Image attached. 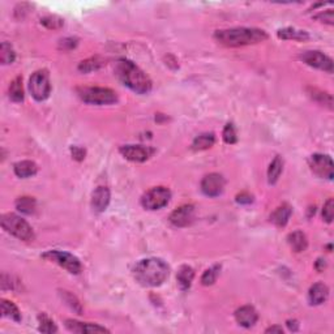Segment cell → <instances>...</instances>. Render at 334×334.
Listing matches in <instances>:
<instances>
[{"instance_id": "cell-1", "label": "cell", "mask_w": 334, "mask_h": 334, "mask_svg": "<svg viewBox=\"0 0 334 334\" xmlns=\"http://www.w3.org/2000/svg\"><path fill=\"white\" fill-rule=\"evenodd\" d=\"M170 274V268L163 260L150 257L140 260L133 268V277L145 288L161 286Z\"/></svg>"}, {"instance_id": "cell-2", "label": "cell", "mask_w": 334, "mask_h": 334, "mask_svg": "<svg viewBox=\"0 0 334 334\" xmlns=\"http://www.w3.org/2000/svg\"><path fill=\"white\" fill-rule=\"evenodd\" d=\"M115 74L124 85L128 86L135 93L148 94L152 90V80L149 79V76L128 59L117 60L115 65Z\"/></svg>"}, {"instance_id": "cell-3", "label": "cell", "mask_w": 334, "mask_h": 334, "mask_svg": "<svg viewBox=\"0 0 334 334\" xmlns=\"http://www.w3.org/2000/svg\"><path fill=\"white\" fill-rule=\"evenodd\" d=\"M214 38L226 47H242L267 41L268 34L257 28H231L217 30L214 33Z\"/></svg>"}, {"instance_id": "cell-4", "label": "cell", "mask_w": 334, "mask_h": 334, "mask_svg": "<svg viewBox=\"0 0 334 334\" xmlns=\"http://www.w3.org/2000/svg\"><path fill=\"white\" fill-rule=\"evenodd\" d=\"M2 227L8 234L13 235L20 241L29 242L34 239V231H33L32 226L15 213L4 214L2 217Z\"/></svg>"}, {"instance_id": "cell-5", "label": "cell", "mask_w": 334, "mask_h": 334, "mask_svg": "<svg viewBox=\"0 0 334 334\" xmlns=\"http://www.w3.org/2000/svg\"><path fill=\"white\" fill-rule=\"evenodd\" d=\"M77 94L85 103L89 105H112L117 102V96L112 89L100 86H84L77 88Z\"/></svg>"}, {"instance_id": "cell-6", "label": "cell", "mask_w": 334, "mask_h": 334, "mask_svg": "<svg viewBox=\"0 0 334 334\" xmlns=\"http://www.w3.org/2000/svg\"><path fill=\"white\" fill-rule=\"evenodd\" d=\"M29 90L32 93V97L38 102L46 101L50 97L51 84L50 75L47 69L35 70L29 80Z\"/></svg>"}, {"instance_id": "cell-7", "label": "cell", "mask_w": 334, "mask_h": 334, "mask_svg": "<svg viewBox=\"0 0 334 334\" xmlns=\"http://www.w3.org/2000/svg\"><path fill=\"white\" fill-rule=\"evenodd\" d=\"M42 258L47 261H51V263H55L59 267L64 268L65 270H68L72 274H79L82 270V265L80 263L79 258L76 256L70 255V253L64 252V251H47L42 255Z\"/></svg>"}, {"instance_id": "cell-8", "label": "cell", "mask_w": 334, "mask_h": 334, "mask_svg": "<svg viewBox=\"0 0 334 334\" xmlns=\"http://www.w3.org/2000/svg\"><path fill=\"white\" fill-rule=\"evenodd\" d=\"M171 199V192L166 187H154L144 194L141 204L148 210H158L166 206Z\"/></svg>"}, {"instance_id": "cell-9", "label": "cell", "mask_w": 334, "mask_h": 334, "mask_svg": "<svg viewBox=\"0 0 334 334\" xmlns=\"http://www.w3.org/2000/svg\"><path fill=\"white\" fill-rule=\"evenodd\" d=\"M309 166H311L312 173L316 174L319 178L328 179L331 180L334 176V167L333 161L326 154H314L309 159Z\"/></svg>"}, {"instance_id": "cell-10", "label": "cell", "mask_w": 334, "mask_h": 334, "mask_svg": "<svg viewBox=\"0 0 334 334\" xmlns=\"http://www.w3.org/2000/svg\"><path fill=\"white\" fill-rule=\"evenodd\" d=\"M300 60L309 67L333 74V60L321 51H305L300 55Z\"/></svg>"}, {"instance_id": "cell-11", "label": "cell", "mask_w": 334, "mask_h": 334, "mask_svg": "<svg viewBox=\"0 0 334 334\" xmlns=\"http://www.w3.org/2000/svg\"><path fill=\"white\" fill-rule=\"evenodd\" d=\"M225 178L221 174L213 173L206 175L205 178L202 179L201 182V190L202 194L206 195L209 197H217L225 189Z\"/></svg>"}, {"instance_id": "cell-12", "label": "cell", "mask_w": 334, "mask_h": 334, "mask_svg": "<svg viewBox=\"0 0 334 334\" xmlns=\"http://www.w3.org/2000/svg\"><path fill=\"white\" fill-rule=\"evenodd\" d=\"M119 152L128 161L145 162L154 153V149L149 147H141V145H124L119 149Z\"/></svg>"}, {"instance_id": "cell-13", "label": "cell", "mask_w": 334, "mask_h": 334, "mask_svg": "<svg viewBox=\"0 0 334 334\" xmlns=\"http://www.w3.org/2000/svg\"><path fill=\"white\" fill-rule=\"evenodd\" d=\"M195 220V206L194 205H183L175 209L170 216V222L175 227H185L189 226Z\"/></svg>"}, {"instance_id": "cell-14", "label": "cell", "mask_w": 334, "mask_h": 334, "mask_svg": "<svg viewBox=\"0 0 334 334\" xmlns=\"http://www.w3.org/2000/svg\"><path fill=\"white\" fill-rule=\"evenodd\" d=\"M65 328L72 333L79 334H96V333H110L109 329H106L105 326H101L98 324H90V323H80L76 320H65Z\"/></svg>"}, {"instance_id": "cell-15", "label": "cell", "mask_w": 334, "mask_h": 334, "mask_svg": "<svg viewBox=\"0 0 334 334\" xmlns=\"http://www.w3.org/2000/svg\"><path fill=\"white\" fill-rule=\"evenodd\" d=\"M235 320L244 328H252L258 320V315L252 305H243L235 311Z\"/></svg>"}, {"instance_id": "cell-16", "label": "cell", "mask_w": 334, "mask_h": 334, "mask_svg": "<svg viewBox=\"0 0 334 334\" xmlns=\"http://www.w3.org/2000/svg\"><path fill=\"white\" fill-rule=\"evenodd\" d=\"M110 189L107 187H98L91 195V208L97 213H102L110 204Z\"/></svg>"}, {"instance_id": "cell-17", "label": "cell", "mask_w": 334, "mask_h": 334, "mask_svg": "<svg viewBox=\"0 0 334 334\" xmlns=\"http://www.w3.org/2000/svg\"><path fill=\"white\" fill-rule=\"evenodd\" d=\"M329 296V289L323 282H317L312 284L309 291H308V299L312 305H320L326 302Z\"/></svg>"}, {"instance_id": "cell-18", "label": "cell", "mask_w": 334, "mask_h": 334, "mask_svg": "<svg viewBox=\"0 0 334 334\" xmlns=\"http://www.w3.org/2000/svg\"><path fill=\"white\" fill-rule=\"evenodd\" d=\"M291 214H293V208L289 204H282L270 214V222L274 223L277 227H284L288 225Z\"/></svg>"}, {"instance_id": "cell-19", "label": "cell", "mask_w": 334, "mask_h": 334, "mask_svg": "<svg viewBox=\"0 0 334 334\" xmlns=\"http://www.w3.org/2000/svg\"><path fill=\"white\" fill-rule=\"evenodd\" d=\"M195 278V270L188 265H183L178 270L176 274V282H178L179 289L182 291H187L192 284V281Z\"/></svg>"}, {"instance_id": "cell-20", "label": "cell", "mask_w": 334, "mask_h": 334, "mask_svg": "<svg viewBox=\"0 0 334 334\" xmlns=\"http://www.w3.org/2000/svg\"><path fill=\"white\" fill-rule=\"evenodd\" d=\"M288 242L290 244L291 249L295 251V252H304L308 247V241L307 236L303 231H294L291 234H289Z\"/></svg>"}, {"instance_id": "cell-21", "label": "cell", "mask_w": 334, "mask_h": 334, "mask_svg": "<svg viewBox=\"0 0 334 334\" xmlns=\"http://www.w3.org/2000/svg\"><path fill=\"white\" fill-rule=\"evenodd\" d=\"M13 170H15V174L18 178H30V176L37 174L38 167L32 161H20L15 163Z\"/></svg>"}, {"instance_id": "cell-22", "label": "cell", "mask_w": 334, "mask_h": 334, "mask_svg": "<svg viewBox=\"0 0 334 334\" xmlns=\"http://www.w3.org/2000/svg\"><path fill=\"white\" fill-rule=\"evenodd\" d=\"M278 38L281 39H294V41H307L309 38L305 30H298L294 28H283V29L278 30Z\"/></svg>"}, {"instance_id": "cell-23", "label": "cell", "mask_w": 334, "mask_h": 334, "mask_svg": "<svg viewBox=\"0 0 334 334\" xmlns=\"http://www.w3.org/2000/svg\"><path fill=\"white\" fill-rule=\"evenodd\" d=\"M308 96L312 98L314 101L319 102L320 105L326 106L328 109H333V97H331L330 94L326 93V91L320 90L317 88H308L307 89Z\"/></svg>"}, {"instance_id": "cell-24", "label": "cell", "mask_w": 334, "mask_h": 334, "mask_svg": "<svg viewBox=\"0 0 334 334\" xmlns=\"http://www.w3.org/2000/svg\"><path fill=\"white\" fill-rule=\"evenodd\" d=\"M282 171H283V159L277 156L272 161L269 169H268V182H269V184H276Z\"/></svg>"}, {"instance_id": "cell-25", "label": "cell", "mask_w": 334, "mask_h": 334, "mask_svg": "<svg viewBox=\"0 0 334 334\" xmlns=\"http://www.w3.org/2000/svg\"><path fill=\"white\" fill-rule=\"evenodd\" d=\"M216 142V137L213 133H202V135L197 136L192 142V149L199 152V150H206L211 148Z\"/></svg>"}, {"instance_id": "cell-26", "label": "cell", "mask_w": 334, "mask_h": 334, "mask_svg": "<svg viewBox=\"0 0 334 334\" xmlns=\"http://www.w3.org/2000/svg\"><path fill=\"white\" fill-rule=\"evenodd\" d=\"M103 64H105V62H103L102 58H100V56H91V58L85 59V60H82L80 63L79 70L82 72V74H90L93 70L100 69Z\"/></svg>"}, {"instance_id": "cell-27", "label": "cell", "mask_w": 334, "mask_h": 334, "mask_svg": "<svg viewBox=\"0 0 334 334\" xmlns=\"http://www.w3.org/2000/svg\"><path fill=\"white\" fill-rule=\"evenodd\" d=\"M9 98L16 103H20L23 101V88L21 76H17L11 82V85H9Z\"/></svg>"}, {"instance_id": "cell-28", "label": "cell", "mask_w": 334, "mask_h": 334, "mask_svg": "<svg viewBox=\"0 0 334 334\" xmlns=\"http://www.w3.org/2000/svg\"><path fill=\"white\" fill-rule=\"evenodd\" d=\"M16 208H17L18 211L23 214H33L37 209V202H35V199L29 196H23L20 197V199L16 200Z\"/></svg>"}, {"instance_id": "cell-29", "label": "cell", "mask_w": 334, "mask_h": 334, "mask_svg": "<svg viewBox=\"0 0 334 334\" xmlns=\"http://www.w3.org/2000/svg\"><path fill=\"white\" fill-rule=\"evenodd\" d=\"M2 315L4 317L13 320V321H17V323L21 321V314L18 311V308L9 300H2Z\"/></svg>"}, {"instance_id": "cell-30", "label": "cell", "mask_w": 334, "mask_h": 334, "mask_svg": "<svg viewBox=\"0 0 334 334\" xmlns=\"http://www.w3.org/2000/svg\"><path fill=\"white\" fill-rule=\"evenodd\" d=\"M16 53L8 42H3L0 46V62L3 64H12L15 62Z\"/></svg>"}, {"instance_id": "cell-31", "label": "cell", "mask_w": 334, "mask_h": 334, "mask_svg": "<svg viewBox=\"0 0 334 334\" xmlns=\"http://www.w3.org/2000/svg\"><path fill=\"white\" fill-rule=\"evenodd\" d=\"M38 321H39L38 330L42 331V333L50 334V333H56V331H58V326H56V324L54 323L53 320L47 316L46 314L39 315Z\"/></svg>"}, {"instance_id": "cell-32", "label": "cell", "mask_w": 334, "mask_h": 334, "mask_svg": "<svg viewBox=\"0 0 334 334\" xmlns=\"http://www.w3.org/2000/svg\"><path fill=\"white\" fill-rule=\"evenodd\" d=\"M220 272H221V265H214V267L209 268V269L205 270L204 274H202L201 283L204 284V286H211L214 282L217 281L218 276H220Z\"/></svg>"}, {"instance_id": "cell-33", "label": "cell", "mask_w": 334, "mask_h": 334, "mask_svg": "<svg viewBox=\"0 0 334 334\" xmlns=\"http://www.w3.org/2000/svg\"><path fill=\"white\" fill-rule=\"evenodd\" d=\"M60 296H62V299L64 300L65 304H67L70 309H74V311L77 312L79 315L82 314L81 303L79 302V299H77L74 294H70L69 291H60Z\"/></svg>"}, {"instance_id": "cell-34", "label": "cell", "mask_w": 334, "mask_h": 334, "mask_svg": "<svg viewBox=\"0 0 334 334\" xmlns=\"http://www.w3.org/2000/svg\"><path fill=\"white\" fill-rule=\"evenodd\" d=\"M41 23L43 25V27H46L47 29L58 30L60 29V28H63V25H64V20H63L62 17H59V16L49 15V16H44V17L42 18Z\"/></svg>"}, {"instance_id": "cell-35", "label": "cell", "mask_w": 334, "mask_h": 334, "mask_svg": "<svg viewBox=\"0 0 334 334\" xmlns=\"http://www.w3.org/2000/svg\"><path fill=\"white\" fill-rule=\"evenodd\" d=\"M222 137H223V141H225L226 144L232 145L236 142L237 137H236V131H235L234 124H231V123L226 124V127L223 128Z\"/></svg>"}, {"instance_id": "cell-36", "label": "cell", "mask_w": 334, "mask_h": 334, "mask_svg": "<svg viewBox=\"0 0 334 334\" xmlns=\"http://www.w3.org/2000/svg\"><path fill=\"white\" fill-rule=\"evenodd\" d=\"M334 217V200L329 199L328 201L325 202V205H324L323 209V218L325 222L331 223Z\"/></svg>"}, {"instance_id": "cell-37", "label": "cell", "mask_w": 334, "mask_h": 334, "mask_svg": "<svg viewBox=\"0 0 334 334\" xmlns=\"http://www.w3.org/2000/svg\"><path fill=\"white\" fill-rule=\"evenodd\" d=\"M315 18H316V20H319V21H321V22L328 23V25H333V23H334V12H333V9H328V11L321 12V13H319V15L315 16Z\"/></svg>"}, {"instance_id": "cell-38", "label": "cell", "mask_w": 334, "mask_h": 334, "mask_svg": "<svg viewBox=\"0 0 334 334\" xmlns=\"http://www.w3.org/2000/svg\"><path fill=\"white\" fill-rule=\"evenodd\" d=\"M77 46V38H72V37H68V38L62 39L59 42V49L63 51H69L72 49Z\"/></svg>"}, {"instance_id": "cell-39", "label": "cell", "mask_w": 334, "mask_h": 334, "mask_svg": "<svg viewBox=\"0 0 334 334\" xmlns=\"http://www.w3.org/2000/svg\"><path fill=\"white\" fill-rule=\"evenodd\" d=\"M70 154H72L74 159H76V161H82V159L85 158L86 152L85 149H82L80 147H72L70 148Z\"/></svg>"}, {"instance_id": "cell-40", "label": "cell", "mask_w": 334, "mask_h": 334, "mask_svg": "<svg viewBox=\"0 0 334 334\" xmlns=\"http://www.w3.org/2000/svg\"><path fill=\"white\" fill-rule=\"evenodd\" d=\"M28 11H30V4L21 3L15 8V16L17 18H23V15H25Z\"/></svg>"}, {"instance_id": "cell-41", "label": "cell", "mask_w": 334, "mask_h": 334, "mask_svg": "<svg viewBox=\"0 0 334 334\" xmlns=\"http://www.w3.org/2000/svg\"><path fill=\"white\" fill-rule=\"evenodd\" d=\"M252 201H253V197L249 194H246V192H243V194L237 195L236 196L237 204H244V205H247V204H251Z\"/></svg>"}, {"instance_id": "cell-42", "label": "cell", "mask_w": 334, "mask_h": 334, "mask_svg": "<svg viewBox=\"0 0 334 334\" xmlns=\"http://www.w3.org/2000/svg\"><path fill=\"white\" fill-rule=\"evenodd\" d=\"M325 267H326L325 260H324V258H317L316 264H315V268L317 269V272H324Z\"/></svg>"}, {"instance_id": "cell-43", "label": "cell", "mask_w": 334, "mask_h": 334, "mask_svg": "<svg viewBox=\"0 0 334 334\" xmlns=\"http://www.w3.org/2000/svg\"><path fill=\"white\" fill-rule=\"evenodd\" d=\"M265 333H283V329H282V326L279 325H274V326H270V328H268L267 330H265Z\"/></svg>"}, {"instance_id": "cell-44", "label": "cell", "mask_w": 334, "mask_h": 334, "mask_svg": "<svg viewBox=\"0 0 334 334\" xmlns=\"http://www.w3.org/2000/svg\"><path fill=\"white\" fill-rule=\"evenodd\" d=\"M288 326H289V329H290V330H293V331H296L298 329H299V324H298V321H296V320H289Z\"/></svg>"}]
</instances>
